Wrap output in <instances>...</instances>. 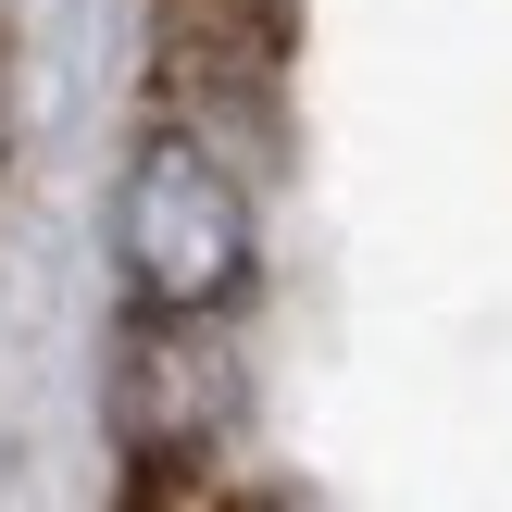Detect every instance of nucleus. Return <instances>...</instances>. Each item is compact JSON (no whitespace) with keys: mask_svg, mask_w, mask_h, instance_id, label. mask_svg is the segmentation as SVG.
Returning a JSON list of instances; mask_svg holds the SVG:
<instances>
[{"mask_svg":"<svg viewBox=\"0 0 512 512\" xmlns=\"http://www.w3.org/2000/svg\"><path fill=\"white\" fill-rule=\"evenodd\" d=\"M113 263H125V300L163 325H213L250 300V263H263V238H250V188L238 163H225L200 125H150L138 150H125V188H113Z\"/></svg>","mask_w":512,"mask_h":512,"instance_id":"1","label":"nucleus"}]
</instances>
